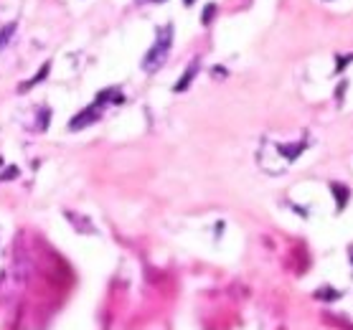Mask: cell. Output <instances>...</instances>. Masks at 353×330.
Masks as SVG:
<instances>
[{"label": "cell", "instance_id": "8992f818", "mask_svg": "<svg viewBox=\"0 0 353 330\" xmlns=\"http://www.w3.org/2000/svg\"><path fill=\"white\" fill-rule=\"evenodd\" d=\"M49 71H51V64L46 61V64L41 66V69H38V74H36V76H33V79H31L28 84H20V92H26V89H31V86H36L38 81H43V79L49 76Z\"/></svg>", "mask_w": 353, "mask_h": 330}, {"label": "cell", "instance_id": "6da1fadb", "mask_svg": "<svg viewBox=\"0 0 353 330\" xmlns=\"http://www.w3.org/2000/svg\"><path fill=\"white\" fill-rule=\"evenodd\" d=\"M173 36H175V26H173V23H165V26L158 28L152 46H150V49L145 51V56H142L140 66H142L145 74H155L160 66L165 64V59H168V54H170V49H173Z\"/></svg>", "mask_w": 353, "mask_h": 330}, {"label": "cell", "instance_id": "ba28073f", "mask_svg": "<svg viewBox=\"0 0 353 330\" xmlns=\"http://www.w3.org/2000/svg\"><path fill=\"white\" fill-rule=\"evenodd\" d=\"M13 31H15V23H8V26L0 31V51H3V49L8 46V41L13 38Z\"/></svg>", "mask_w": 353, "mask_h": 330}, {"label": "cell", "instance_id": "52a82bcc", "mask_svg": "<svg viewBox=\"0 0 353 330\" xmlns=\"http://www.w3.org/2000/svg\"><path fill=\"white\" fill-rule=\"evenodd\" d=\"M315 297H318V300H328V302H330V300H341V292H338V290H333V287H323V290H318V292H315Z\"/></svg>", "mask_w": 353, "mask_h": 330}, {"label": "cell", "instance_id": "5b68a950", "mask_svg": "<svg viewBox=\"0 0 353 330\" xmlns=\"http://www.w3.org/2000/svg\"><path fill=\"white\" fill-rule=\"evenodd\" d=\"M307 147V142H297V145H277V150H280V155H282L284 160H297V155L302 152Z\"/></svg>", "mask_w": 353, "mask_h": 330}, {"label": "cell", "instance_id": "7c38bea8", "mask_svg": "<svg viewBox=\"0 0 353 330\" xmlns=\"http://www.w3.org/2000/svg\"><path fill=\"white\" fill-rule=\"evenodd\" d=\"M183 3H186V5H193V3H196V0H183Z\"/></svg>", "mask_w": 353, "mask_h": 330}, {"label": "cell", "instance_id": "5bb4252c", "mask_svg": "<svg viewBox=\"0 0 353 330\" xmlns=\"http://www.w3.org/2000/svg\"><path fill=\"white\" fill-rule=\"evenodd\" d=\"M152 3H160V0H152Z\"/></svg>", "mask_w": 353, "mask_h": 330}, {"label": "cell", "instance_id": "7a4b0ae2", "mask_svg": "<svg viewBox=\"0 0 353 330\" xmlns=\"http://www.w3.org/2000/svg\"><path fill=\"white\" fill-rule=\"evenodd\" d=\"M99 107H102V104H99V102H94L92 107L81 109V112H79V115H76V117L69 122V130L76 132V130H81V127H86V125H94V122L99 120Z\"/></svg>", "mask_w": 353, "mask_h": 330}, {"label": "cell", "instance_id": "3957f363", "mask_svg": "<svg viewBox=\"0 0 353 330\" xmlns=\"http://www.w3.org/2000/svg\"><path fill=\"white\" fill-rule=\"evenodd\" d=\"M198 69H201V59L196 56V59H193L191 64L186 66V71L181 74V79L175 81V86H173V92H175V94H183V92H186V89H188V86L193 84V79H196V74H198Z\"/></svg>", "mask_w": 353, "mask_h": 330}, {"label": "cell", "instance_id": "4fadbf2b", "mask_svg": "<svg viewBox=\"0 0 353 330\" xmlns=\"http://www.w3.org/2000/svg\"><path fill=\"white\" fill-rule=\"evenodd\" d=\"M348 254H351V264H353V247H351V249H348Z\"/></svg>", "mask_w": 353, "mask_h": 330}, {"label": "cell", "instance_id": "30bf717a", "mask_svg": "<svg viewBox=\"0 0 353 330\" xmlns=\"http://www.w3.org/2000/svg\"><path fill=\"white\" fill-rule=\"evenodd\" d=\"M346 86H348L346 81H341V84H338V89H336V99H338V102H343V94H346Z\"/></svg>", "mask_w": 353, "mask_h": 330}, {"label": "cell", "instance_id": "9c48e42d", "mask_svg": "<svg viewBox=\"0 0 353 330\" xmlns=\"http://www.w3.org/2000/svg\"><path fill=\"white\" fill-rule=\"evenodd\" d=\"M216 10H218V8H216V3H209V5L204 8V15H201V23H204V26L213 23V18H216Z\"/></svg>", "mask_w": 353, "mask_h": 330}, {"label": "cell", "instance_id": "8fae6325", "mask_svg": "<svg viewBox=\"0 0 353 330\" xmlns=\"http://www.w3.org/2000/svg\"><path fill=\"white\" fill-rule=\"evenodd\" d=\"M211 74H213V76H216V79H224V76H226L229 71H226L224 66H213V69H211Z\"/></svg>", "mask_w": 353, "mask_h": 330}, {"label": "cell", "instance_id": "277c9868", "mask_svg": "<svg viewBox=\"0 0 353 330\" xmlns=\"http://www.w3.org/2000/svg\"><path fill=\"white\" fill-rule=\"evenodd\" d=\"M330 193L336 196V208H338V211H343V208L348 206V201H351V191H348L346 186H341V183H330Z\"/></svg>", "mask_w": 353, "mask_h": 330}]
</instances>
